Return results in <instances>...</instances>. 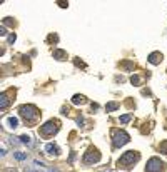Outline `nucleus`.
Here are the masks:
<instances>
[{
  "mask_svg": "<svg viewBox=\"0 0 167 172\" xmlns=\"http://www.w3.org/2000/svg\"><path fill=\"white\" fill-rule=\"evenodd\" d=\"M140 159L139 152H135V150H129V152H125L122 157L119 159V167H125V169H129L130 166H134V162H137V160Z\"/></svg>",
  "mask_w": 167,
  "mask_h": 172,
  "instance_id": "f257e3e1",
  "label": "nucleus"
},
{
  "mask_svg": "<svg viewBox=\"0 0 167 172\" xmlns=\"http://www.w3.org/2000/svg\"><path fill=\"white\" fill-rule=\"evenodd\" d=\"M19 112L25 120H35L37 117H39V110H37L33 105H22L19 109Z\"/></svg>",
  "mask_w": 167,
  "mask_h": 172,
  "instance_id": "f03ea898",
  "label": "nucleus"
},
{
  "mask_svg": "<svg viewBox=\"0 0 167 172\" xmlns=\"http://www.w3.org/2000/svg\"><path fill=\"white\" fill-rule=\"evenodd\" d=\"M57 130H59V120H49L47 124L40 127V132L44 135H53Z\"/></svg>",
  "mask_w": 167,
  "mask_h": 172,
  "instance_id": "7ed1b4c3",
  "label": "nucleus"
},
{
  "mask_svg": "<svg viewBox=\"0 0 167 172\" xmlns=\"http://www.w3.org/2000/svg\"><path fill=\"white\" fill-rule=\"evenodd\" d=\"M129 135L124 130H114V146L115 147H122L129 142Z\"/></svg>",
  "mask_w": 167,
  "mask_h": 172,
  "instance_id": "20e7f679",
  "label": "nucleus"
},
{
  "mask_svg": "<svg viewBox=\"0 0 167 172\" xmlns=\"http://www.w3.org/2000/svg\"><path fill=\"white\" fill-rule=\"evenodd\" d=\"M162 160L157 159V157H152V159H149V162H147V167L146 171L147 172H160V169H162Z\"/></svg>",
  "mask_w": 167,
  "mask_h": 172,
  "instance_id": "39448f33",
  "label": "nucleus"
},
{
  "mask_svg": "<svg viewBox=\"0 0 167 172\" xmlns=\"http://www.w3.org/2000/svg\"><path fill=\"white\" fill-rule=\"evenodd\" d=\"M99 160H100V154L97 152V149H90L84 155V162L85 164H94V162H99Z\"/></svg>",
  "mask_w": 167,
  "mask_h": 172,
  "instance_id": "423d86ee",
  "label": "nucleus"
},
{
  "mask_svg": "<svg viewBox=\"0 0 167 172\" xmlns=\"http://www.w3.org/2000/svg\"><path fill=\"white\" fill-rule=\"evenodd\" d=\"M160 60H162V53H160V52H152L150 55H149V62L154 64V65H157Z\"/></svg>",
  "mask_w": 167,
  "mask_h": 172,
  "instance_id": "0eeeda50",
  "label": "nucleus"
},
{
  "mask_svg": "<svg viewBox=\"0 0 167 172\" xmlns=\"http://www.w3.org/2000/svg\"><path fill=\"white\" fill-rule=\"evenodd\" d=\"M45 152H47V154H53V155H57V154L60 152V149L55 146V144H47V146H45Z\"/></svg>",
  "mask_w": 167,
  "mask_h": 172,
  "instance_id": "6e6552de",
  "label": "nucleus"
},
{
  "mask_svg": "<svg viewBox=\"0 0 167 172\" xmlns=\"http://www.w3.org/2000/svg\"><path fill=\"white\" fill-rule=\"evenodd\" d=\"M87 100H85V97H84V95H79V94H77V95H73L72 97V104L73 105H82V104H85Z\"/></svg>",
  "mask_w": 167,
  "mask_h": 172,
  "instance_id": "1a4fd4ad",
  "label": "nucleus"
},
{
  "mask_svg": "<svg viewBox=\"0 0 167 172\" xmlns=\"http://www.w3.org/2000/svg\"><path fill=\"white\" fill-rule=\"evenodd\" d=\"M5 122L10 129H17V127H19V119H17V117H8Z\"/></svg>",
  "mask_w": 167,
  "mask_h": 172,
  "instance_id": "9d476101",
  "label": "nucleus"
},
{
  "mask_svg": "<svg viewBox=\"0 0 167 172\" xmlns=\"http://www.w3.org/2000/svg\"><path fill=\"white\" fill-rule=\"evenodd\" d=\"M19 139H20V144H25V146H28V147L33 144V142H32V137H30V135H20Z\"/></svg>",
  "mask_w": 167,
  "mask_h": 172,
  "instance_id": "9b49d317",
  "label": "nucleus"
},
{
  "mask_svg": "<svg viewBox=\"0 0 167 172\" xmlns=\"http://www.w3.org/2000/svg\"><path fill=\"white\" fill-rule=\"evenodd\" d=\"M65 57H67V53L64 50H55L53 52V59H57V60H64Z\"/></svg>",
  "mask_w": 167,
  "mask_h": 172,
  "instance_id": "f8f14e48",
  "label": "nucleus"
},
{
  "mask_svg": "<svg viewBox=\"0 0 167 172\" xmlns=\"http://www.w3.org/2000/svg\"><path fill=\"white\" fill-rule=\"evenodd\" d=\"M119 104H117V102H109V104H107V112H114V110H117V109H119Z\"/></svg>",
  "mask_w": 167,
  "mask_h": 172,
  "instance_id": "ddd939ff",
  "label": "nucleus"
},
{
  "mask_svg": "<svg viewBox=\"0 0 167 172\" xmlns=\"http://www.w3.org/2000/svg\"><path fill=\"white\" fill-rule=\"evenodd\" d=\"M7 105H8V99H7V94H2V95H0V107H2V109H5Z\"/></svg>",
  "mask_w": 167,
  "mask_h": 172,
  "instance_id": "4468645a",
  "label": "nucleus"
},
{
  "mask_svg": "<svg viewBox=\"0 0 167 172\" xmlns=\"http://www.w3.org/2000/svg\"><path fill=\"white\" fill-rule=\"evenodd\" d=\"M13 157H15L17 160H25L27 159V154L25 152H19V150H17V152H13Z\"/></svg>",
  "mask_w": 167,
  "mask_h": 172,
  "instance_id": "2eb2a0df",
  "label": "nucleus"
},
{
  "mask_svg": "<svg viewBox=\"0 0 167 172\" xmlns=\"http://www.w3.org/2000/svg\"><path fill=\"white\" fill-rule=\"evenodd\" d=\"M132 119V115H130V114H125V115H120V124H127V122H129V120Z\"/></svg>",
  "mask_w": 167,
  "mask_h": 172,
  "instance_id": "dca6fc26",
  "label": "nucleus"
},
{
  "mask_svg": "<svg viewBox=\"0 0 167 172\" xmlns=\"http://www.w3.org/2000/svg\"><path fill=\"white\" fill-rule=\"evenodd\" d=\"M159 150L160 152H164V154H167V140L166 142H162V144L159 146Z\"/></svg>",
  "mask_w": 167,
  "mask_h": 172,
  "instance_id": "f3484780",
  "label": "nucleus"
},
{
  "mask_svg": "<svg viewBox=\"0 0 167 172\" xmlns=\"http://www.w3.org/2000/svg\"><path fill=\"white\" fill-rule=\"evenodd\" d=\"M15 39H17V37H15V33H10V35H8V44H13Z\"/></svg>",
  "mask_w": 167,
  "mask_h": 172,
  "instance_id": "a211bd4d",
  "label": "nucleus"
},
{
  "mask_svg": "<svg viewBox=\"0 0 167 172\" xmlns=\"http://www.w3.org/2000/svg\"><path fill=\"white\" fill-rule=\"evenodd\" d=\"M130 82L137 85V84H139V77H137V75H132V77H130Z\"/></svg>",
  "mask_w": 167,
  "mask_h": 172,
  "instance_id": "6ab92c4d",
  "label": "nucleus"
},
{
  "mask_svg": "<svg viewBox=\"0 0 167 172\" xmlns=\"http://www.w3.org/2000/svg\"><path fill=\"white\" fill-rule=\"evenodd\" d=\"M25 172H42V171H33L32 166H28V167H25Z\"/></svg>",
  "mask_w": 167,
  "mask_h": 172,
  "instance_id": "aec40b11",
  "label": "nucleus"
},
{
  "mask_svg": "<svg viewBox=\"0 0 167 172\" xmlns=\"http://www.w3.org/2000/svg\"><path fill=\"white\" fill-rule=\"evenodd\" d=\"M0 35H7V30H5V27H0Z\"/></svg>",
  "mask_w": 167,
  "mask_h": 172,
  "instance_id": "412c9836",
  "label": "nucleus"
},
{
  "mask_svg": "<svg viewBox=\"0 0 167 172\" xmlns=\"http://www.w3.org/2000/svg\"><path fill=\"white\" fill-rule=\"evenodd\" d=\"M45 172H57V171H53V169H49V171H45Z\"/></svg>",
  "mask_w": 167,
  "mask_h": 172,
  "instance_id": "4be33fe9",
  "label": "nucleus"
}]
</instances>
